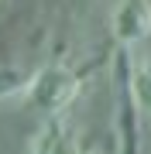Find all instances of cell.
Listing matches in <instances>:
<instances>
[{
  "instance_id": "2",
  "label": "cell",
  "mask_w": 151,
  "mask_h": 154,
  "mask_svg": "<svg viewBox=\"0 0 151 154\" xmlns=\"http://www.w3.org/2000/svg\"><path fill=\"white\" fill-rule=\"evenodd\" d=\"M110 31L120 48H137L151 38V0H117L110 11Z\"/></svg>"
},
{
  "instance_id": "4",
  "label": "cell",
  "mask_w": 151,
  "mask_h": 154,
  "mask_svg": "<svg viewBox=\"0 0 151 154\" xmlns=\"http://www.w3.org/2000/svg\"><path fill=\"white\" fill-rule=\"evenodd\" d=\"M131 75H127V103L131 110L141 116H151V55L127 62Z\"/></svg>"
},
{
  "instance_id": "1",
  "label": "cell",
  "mask_w": 151,
  "mask_h": 154,
  "mask_svg": "<svg viewBox=\"0 0 151 154\" xmlns=\"http://www.w3.org/2000/svg\"><path fill=\"white\" fill-rule=\"evenodd\" d=\"M79 93H83V72H76L69 62H45L21 86L24 103L45 120L65 116V110L79 99Z\"/></svg>"
},
{
  "instance_id": "3",
  "label": "cell",
  "mask_w": 151,
  "mask_h": 154,
  "mask_svg": "<svg viewBox=\"0 0 151 154\" xmlns=\"http://www.w3.org/2000/svg\"><path fill=\"white\" fill-rule=\"evenodd\" d=\"M28 154H93V151L86 147L83 134L65 116H52V120H41V127L31 134Z\"/></svg>"
},
{
  "instance_id": "5",
  "label": "cell",
  "mask_w": 151,
  "mask_h": 154,
  "mask_svg": "<svg viewBox=\"0 0 151 154\" xmlns=\"http://www.w3.org/2000/svg\"><path fill=\"white\" fill-rule=\"evenodd\" d=\"M124 130H127V140H124V154H137V144H134V120L127 116V123H124Z\"/></svg>"
}]
</instances>
